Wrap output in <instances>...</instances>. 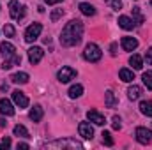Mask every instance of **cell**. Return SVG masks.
Wrapping results in <instances>:
<instances>
[{
	"mask_svg": "<svg viewBox=\"0 0 152 150\" xmlns=\"http://www.w3.org/2000/svg\"><path fill=\"white\" fill-rule=\"evenodd\" d=\"M48 147H58V149H64V147H71V149H81L83 145L81 143H78L75 140H57V141H51V143H48Z\"/></svg>",
	"mask_w": 152,
	"mask_h": 150,
	"instance_id": "10",
	"label": "cell"
},
{
	"mask_svg": "<svg viewBox=\"0 0 152 150\" xmlns=\"http://www.w3.org/2000/svg\"><path fill=\"white\" fill-rule=\"evenodd\" d=\"M140 111L145 117H152V101H142L140 103Z\"/></svg>",
	"mask_w": 152,
	"mask_h": 150,
	"instance_id": "25",
	"label": "cell"
},
{
	"mask_svg": "<svg viewBox=\"0 0 152 150\" xmlns=\"http://www.w3.org/2000/svg\"><path fill=\"white\" fill-rule=\"evenodd\" d=\"M67 94H69V97H71V99H76V97H80V95L83 94V87H81V85H73V87L69 88V92H67Z\"/></svg>",
	"mask_w": 152,
	"mask_h": 150,
	"instance_id": "27",
	"label": "cell"
},
{
	"mask_svg": "<svg viewBox=\"0 0 152 150\" xmlns=\"http://www.w3.org/2000/svg\"><path fill=\"white\" fill-rule=\"evenodd\" d=\"M142 94H143V90H142V87H138V85H133V87H129V88H127V97H129L131 101L140 99V97H142Z\"/></svg>",
	"mask_w": 152,
	"mask_h": 150,
	"instance_id": "17",
	"label": "cell"
},
{
	"mask_svg": "<svg viewBox=\"0 0 152 150\" xmlns=\"http://www.w3.org/2000/svg\"><path fill=\"white\" fill-rule=\"evenodd\" d=\"M5 125H7V122H5V120H4V118H0V129H4V127H5Z\"/></svg>",
	"mask_w": 152,
	"mask_h": 150,
	"instance_id": "39",
	"label": "cell"
},
{
	"mask_svg": "<svg viewBox=\"0 0 152 150\" xmlns=\"http://www.w3.org/2000/svg\"><path fill=\"white\" fill-rule=\"evenodd\" d=\"M110 53H112V55H117V42H112V46H110Z\"/></svg>",
	"mask_w": 152,
	"mask_h": 150,
	"instance_id": "36",
	"label": "cell"
},
{
	"mask_svg": "<svg viewBox=\"0 0 152 150\" xmlns=\"http://www.w3.org/2000/svg\"><path fill=\"white\" fill-rule=\"evenodd\" d=\"M133 21H134L136 25H142V23L145 21V16L142 14L140 7H133Z\"/></svg>",
	"mask_w": 152,
	"mask_h": 150,
	"instance_id": "26",
	"label": "cell"
},
{
	"mask_svg": "<svg viewBox=\"0 0 152 150\" xmlns=\"http://www.w3.org/2000/svg\"><path fill=\"white\" fill-rule=\"evenodd\" d=\"M129 64L133 66V69H134V71H140V69L143 67V58H142L140 55L133 53V55L129 57Z\"/></svg>",
	"mask_w": 152,
	"mask_h": 150,
	"instance_id": "18",
	"label": "cell"
},
{
	"mask_svg": "<svg viewBox=\"0 0 152 150\" xmlns=\"http://www.w3.org/2000/svg\"><path fill=\"white\" fill-rule=\"evenodd\" d=\"M78 133L80 136H83L85 140H92L94 138V127L90 125V122H81L78 125Z\"/></svg>",
	"mask_w": 152,
	"mask_h": 150,
	"instance_id": "9",
	"label": "cell"
},
{
	"mask_svg": "<svg viewBox=\"0 0 152 150\" xmlns=\"http://www.w3.org/2000/svg\"><path fill=\"white\" fill-rule=\"evenodd\" d=\"M145 62H147V66H152V48H149L145 53Z\"/></svg>",
	"mask_w": 152,
	"mask_h": 150,
	"instance_id": "35",
	"label": "cell"
},
{
	"mask_svg": "<svg viewBox=\"0 0 152 150\" xmlns=\"http://www.w3.org/2000/svg\"><path fill=\"white\" fill-rule=\"evenodd\" d=\"M11 81L16 85H25V83H28V74L27 73H14L11 76Z\"/></svg>",
	"mask_w": 152,
	"mask_h": 150,
	"instance_id": "19",
	"label": "cell"
},
{
	"mask_svg": "<svg viewBox=\"0 0 152 150\" xmlns=\"http://www.w3.org/2000/svg\"><path fill=\"white\" fill-rule=\"evenodd\" d=\"M120 44H122L124 51H133V50H136V48H138V39H134V37H122Z\"/></svg>",
	"mask_w": 152,
	"mask_h": 150,
	"instance_id": "14",
	"label": "cell"
},
{
	"mask_svg": "<svg viewBox=\"0 0 152 150\" xmlns=\"http://www.w3.org/2000/svg\"><path fill=\"white\" fill-rule=\"evenodd\" d=\"M42 115H44V111H42V108L39 106V104H36L32 110H30V113H28V117H30V120H34V122H41V118H42Z\"/></svg>",
	"mask_w": 152,
	"mask_h": 150,
	"instance_id": "20",
	"label": "cell"
},
{
	"mask_svg": "<svg viewBox=\"0 0 152 150\" xmlns=\"http://www.w3.org/2000/svg\"><path fill=\"white\" fill-rule=\"evenodd\" d=\"M9 14H11V18L14 21H21L25 18V14H27V7L21 5L18 0H11L9 2Z\"/></svg>",
	"mask_w": 152,
	"mask_h": 150,
	"instance_id": "3",
	"label": "cell"
},
{
	"mask_svg": "<svg viewBox=\"0 0 152 150\" xmlns=\"http://www.w3.org/2000/svg\"><path fill=\"white\" fill-rule=\"evenodd\" d=\"M62 16H64V11H62V9H55V11H53V12L50 14V20H51V21L55 23V21H58V20L62 18Z\"/></svg>",
	"mask_w": 152,
	"mask_h": 150,
	"instance_id": "32",
	"label": "cell"
},
{
	"mask_svg": "<svg viewBox=\"0 0 152 150\" xmlns=\"http://www.w3.org/2000/svg\"><path fill=\"white\" fill-rule=\"evenodd\" d=\"M83 37V23L80 20H71L60 32V44L66 48H73L81 42Z\"/></svg>",
	"mask_w": 152,
	"mask_h": 150,
	"instance_id": "1",
	"label": "cell"
},
{
	"mask_svg": "<svg viewBox=\"0 0 152 150\" xmlns=\"http://www.w3.org/2000/svg\"><path fill=\"white\" fill-rule=\"evenodd\" d=\"M12 133H14V136H18V138H30V134H28V131H27V127L25 125H14V129H12Z\"/></svg>",
	"mask_w": 152,
	"mask_h": 150,
	"instance_id": "24",
	"label": "cell"
},
{
	"mask_svg": "<svg viewBox=\"0 0 152 150\" xmlns=\"http://www.w3.org/2000/svg\"><path fill=\"white\" fill-rule=\"evenodd\" d=\"M134 136H136V141L142 143V145H149V143H152V131L147 129V127H136Z\"/></svg>",
	"mask_w": 152,
	"mask_h": 150,
	"instance_id": "4",
	"label": "cell"
},
{
	"mask_svg": "<svg viewBox=\"0 0 152 150\" xmlns=\"http://www.w3.org/2000/svg\"><path fill=\"white\" fill-rule=\"evenodd\" d=\"M118 27L124 28V30H133L136 27V23L133 21V18L129 16H118Z\"/></svg>",
	"mask_w": 152,
	"mask_h": 150,
	"instance_id": "15",
	"label": "cell"
},
{
	"mask_svg": "<svg viewBox=\"0 0 152 150\" xmlns=\"http://www.w3.org/2000/svg\"><path fill=\"white\" fill-rule=\"evenodd\" d=\"M142 79H143V85L147 87V90H152V71H145L142 74Z\"/></svg>",
	"mask_w": 152,
	"mask_h": 150,
	"instance_id": "28",
	"label": "cell"
},
{
	"mask_svg": "<svg viewBox=\"0 0 152 150\" xmlns=\"http://www.w3.org/2000/svg\"><path fill=\"white\" fill-rule=\"evenodd\" d=\"M87 118H88L90 122H94L96 125H104V124H106L104 115H101L97 110H88V111H87Z\"/></svg>",
	"mask_w": 152,
	"mask_h": 150,
	"instance_id": "11",
	"label": "cell"
},
{
	"mask_svg": "<svg viewBox=\"0 0 152 150\" xmlns=\"http://www.w3.org/2000/svg\"><path fill=\"white\" fill-rule=\"evenodd\" d=\"M117 103H118V101H117L115 94L112 90H106V94H104V104H106V108H113Z\"/></svg>",
	"mask_w": 152,
	"mask_h": 150,
	"instance_id": "22",
	"label": "cell"
},
{
	"mask_svg": "<svg viewBox=\"0 0 152 150\" xmlns=\"http://www.w3.org/2000/svg\"><path fill=\"white\" fill-rule=\"evenodd\" d=\"M112 127H113L115 131H118V129L122 127V124H120V117H117V115H115L113 118H112Z\"/></svg>",
	"mask_w": 152,
	"mask_h": 150,
	"instance_id": "33",
	"label": "cell"
},
{
	"mask_svg": "<svg viewBox=\"0 0 152 150\" xmlns=\"http://www.w3.org/2000/svg\"><path fill=\"white\" fill-rule=\"evenodd\" d=\"M78 7H80L81 14H85V16H94V14H96V7L90 5V4H87V2H81Z\"/></svg>",
	"mask_w": 152,
	"mask_h": 150,
	"instance_id": "21",
	"label": "cell"
},
{
	"mask_svg": "<svg viewBox=\"0 0 152 150\" xmlns=\"http://www.w3.org/2000/svg\"><path fill=\"white\" fill-rule=\"evenodd\" d=\"M75 76H76V71L73 69V67H62L58 73H57V79L60 81V83H69L71 79H75Z\"/></svg>",
	"mask_w": 152,
	"mask_h": 150,
	"instance_id": "6",
	"label": "cell"
},
{
	"mask_svg": "<svg viewBox=\"0 0 152 150\" xmlns=\"http://www.w3.org/2000/svg\"><path fill=\"white\" fill-rule=\"evenodd\" d=\"M9 147H11V140L4 136V140H2V143H0V150H4V149H9Z\"/></svg>",
	"mask_w": 152,
	"mask_h": 150,
	"instance_id": "34",
	"label": "cell"
},
{
	"mask_svg": "<svg viewBox=\"0 0 152 150\" xmlns=\"http://www.w3.org/2000/svg\"><path fill=\"white\" fill-rule=\"evenodd\" d=\"M101 57H103V51H101V48H99L96 42H88V44L85 46L83 58H85L87 62L96 64V62H99V60H101Z\"/></svg>",
	"mask_w": 152,
	"mask_h": 150,
	"instance_id": "2",
	"label": "cell"
},
{
	"mask_svg": "<svg viewBox=\"0 0 152 150\" xmlns=\"http://www.w3.org/2000/svg\"><path fill=\"white\" fill-rule=\"evenodd\" d=\"M4 34H5V37H14L16 30H14V27H12L11 23H5V25H4Z\"/></svg>",
	"mask_w": 152,
	"mask_h": 150,
	"instance_id": "30",
	"label": "cell"
},
{
	"mask_svg": "<svg viewBox=\"0 0 152 150\" xmlns=\"http://www.w3.org/2000/svg\"><path fill=\"white\" fill-rule=\"evenodd\" d=\"M12 103L18 108H28V97L23 92H20V90H14L12 92Z\"/></svg>",
	"mask_w": 152,
	"mask_h": 150,
	"instance_id": "8",
	"label": "cell"
},
{
	"mask_svg": "<svg viewBox=\"0 0 152 150\" xmlns=\"http://www.w3.org/2000/svg\"><path fill=\"white\" fill-rule=\"evenodd\" d=\"M0 55L4 57V58H11V57H14L16 55V48L11 44V42H0Z\"/></svg>",
	"mask_w": 152,
	"mask_h": 150,
	"instance_id": "12",
	"label": "cell"
},
{
	"mask_svg": "<svg viewBox=\"0 0 152 150\" xmlns=\"http://www.w3.org/2000/svg\"><path fill=\"white\" fill-rule=\"evenodd\" d=\"M0 113L5 115V117H12V115H14L12 103H11L9 99H0Z\"/></svg>",
	"mask_w": 152,
	"mask_h": 150,
	"instance_id": "13",
	"label": "cell"
},
{
	"mask_svg": "<svg viewBox=\"0 0 152 150\" xmlns=\"http://www.w3.org/2000/svg\"><path fill=\"white\" fill-rule=\"evenodd\" d=\"M41 32H42V25H41V23H32V25L25 30V41H27V42H34L36 39H39Z\"/></svg>",
	"mask_w": 152,
	"mask_h": 150,
	"instance_id": "5",
	"label": "cell"
},
{
	"mask_svg": "<svg viewBox=\"0 0 152 150\" xmlns=\"http://www.w3.org/2000/svg\"><path fill=\"white\" fill-rule=\"evenodd\" d=\"M20 64H21V55H14V57H11V58H5V60H4L2 69H4V71H7V69H11V67H14V66H20Z\"/></svg>",
	"mask_w": 152,
	"mask_h": 150,
	"instance_id": "16",
	"label": "cell"
},
{
	"mask_svg": "<svg viewBox=\"0 0 152 150\" xmlns=\"http://www.w3.org/2000/svg\"><path fill=\"white\" fill-rule=\"evenodd\" d=\"M151 5H152V2H151Z\"/></svg>",
	"mask_w": 152,
	"mask_h": 150,
	"instance_id": "40",
	"label": "cell"
},
{
	"mask_svg": "<svg viewBox=\"0 0 152 150\" xmlns=\"http://www.w3.org/2000/svg\"><path fill=\"white\" fill-rule=\"evenodd\" d=\"M48 5H55V4H58V2H62V0H44Z\"/></svg>",
	"mask_w": 152,
	"mask_h": 150,
	"instance_id": "38",
	"label": "cell"
},
{
	"mask_svg": "<svg viewBox=\"0 0 152 150\" xmlns=\"http://www.w3.org/2000/svg\"><path fill=\"white\" fill-rule=\"evenodd\" d=\"M16 147H18V150H20V149L27 150V149H28V143H18V145H16Z\"/></svg>",
	"mask_w": 152,
	"mask_h": 150,
	"instance_id": "37",
	"label": "cell"
},
{
	"mask_svg": "<svg viewBox=\"0 0 152 150\" xmlns=\"http://www.w3.org/2000/svg\"><path fill=\"white\" fill-rule=\"evenodd\" d=\"M104 4H106L108 7H112L113 11H118V9L122 7V0H104Z\"/></svg>",
	"mask_w": 152,
	"mask_h": 150,
	"instance_id": "31",
	"label": "cell"
},
{
	"mask_svg": "<svg viewBox=\"0 0 152 150\" xmlns=\"http://www.w3.org/2000/svg\"><path fill=\"white\" fill-rule=\"evenodd\" d=\"M42 57H44L42 48H39V46H32V48L28 50V60H30V64H32V66L39 64V62L42 60Z\"/></svg>",
	"mask_w": 152,
	"mask_h": 150,
	"instance_id": "7",
	"label": "cell"
},
{
	"mask_svg": "<svg viewBox=\"0 0 152 150\" xmlns=\"http://www.w3.org/2000/svg\"><path fill=\"white\" fill-rule=\"evenodd\" d=\"M118 76H120V79H122V81H126V83H131V81L134 79V73H133V71H129V69H126V67L118 71Z\"/></svg>",
	"mask_w": 152,
	"mask_h": 150,
	"instance_id": "23",
	"label": "cell"
},
{
	"mask_svg": "<svg viewBox=\"0 0 152 150\" xmlns=\"http://www.w3.org/2000/svg\"><path fill=\"white\" fill-rule=\"evenodd\" d=\"M103 143L106 145V147H113V138H112V134L108 133V131H103Z\"/></svg>",
	"mask_w": 152,
	"mask_h": 150,
	"instance_id": "29",
	"label": "cell"
}]
</instances>
